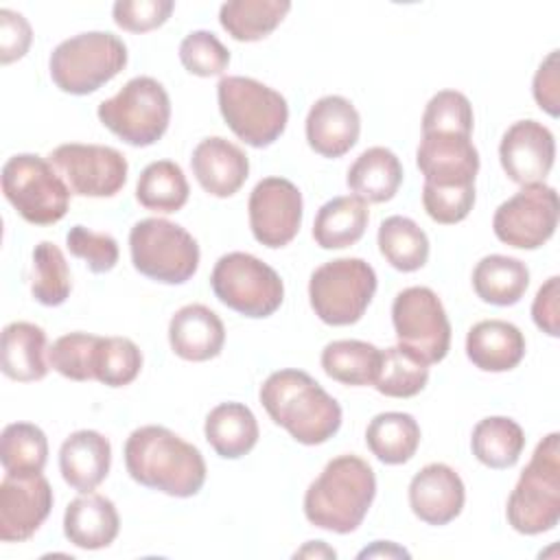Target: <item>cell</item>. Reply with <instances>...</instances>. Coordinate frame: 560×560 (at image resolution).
<instances>
[{
	"label": "cell",
	"instance_id": "7402d4cb",
	"mask_svg": "<svg viewBox=\"0 0 560 560\" xmlns=\"http://www.w3.org/2000/svg\"><path fill=\"white\" fill-rule=\"evenodd\" d=\"M168 343L184 361H208L221 354L225 326L212 308L186 304L168 322Z\"/></svg>",
	"mask_w": 560,
	"mask_h": 560
},
{
	"label": "cell",
	"instance_id": "d6986e66",
	"mask_svg": "<svg viewBox=\"0 0 560 560\" xmlns=\"http://www.w3.org/2000/svg\"><path fill=\"white\" fill-rule=\"evenodd\" d=\"M466 488L462 477L446 464H427L409 483L411 512L427 525H446L464 508Z\"/></svg>",
	"mask_w": 560,
	"mask_h": 560
},
{
	"label": "cell",
	"instance_id": "816d5d0a",
	"mask_svg": "<svg viewBox=\"0 0 560 560\" xmlns=\"http://www.w3.org/2000/svg\"><path fill=\"white\" fill-rule=\"evenodd\" d=\"M295 556H326V558H335V549L326 547L322 540H311L304 549H300Z\"/></svg>",
	"mask_w": 560,
	"mask_h": 560
},
{
	"label": "cell",
	"instance_id": "7c38bea8",
	"mask_svg": "<svg viewBox=\"0 0 560 560\" xmlns=\"http://www.w3.org/2000/svg\"><path fill=\"white\" fill-rule=\"evenodd\" d=\"M398 346L427 365L440 363L451 348V322L435 291L429 287L402 289L392 304Z\"/></svg>",
	"mask_w": 560,
	"mask_h": 560
},
{
	"label": "cell",
	"instance_id": "cb8c5ba5",
	"mask_svg": "<svg viewBox=\"0 0 560 560\" xmlns=\"http://www.w3.org/2000/svg\"><path fill=\"white\" fill-rule=\"evenodd\" d=\"M120 529L116 505L94 492L72 499L63 514V534L79 549L109 547Z\"/></svg>",
	"mask_w": 560,
	"mask_h": 560
},
{
	"label": "cell",
	"instance_id": "484cf974",
	"mask_svg": "<svg viewBox=\"0 0 560 560\" xmlns=\"http://www.w3.org/2000/svg\"><path fill=\"white\" fill-rule=\"evenodd\" d=\"M346 184L365 203L389 201L402 184V164L394 151L370 147L348 168Z\"/></svg>",
	"mask_w": 560,
	"mask_h": 560
},
{
	"label": "cell",
	"instance_id": "ffe728a7",
	"mask_svg": "<svg viewBox=\"0 0 560 560\" xmlns=\"http://www.w3.org/2000/svg\"><path fill=\"white\" fill-rule=\"evenodd\" d=\"M361 118L357 107L337 94L315 101L306 116L308 147L322 158H341L359 140Z\"/></svg>",
	"mask_w": 560,
	"mask_h": 560
},
{
	"label": "cell",
	"instance_id": "3957f363",
	"mask_svg": "<svg viewBox=\"0 0 560 560\" xmlns=\"http://www.w3.org/2000/svg\"><path fill=\"white\" fill-rule=\"evenodd\" d=\"M376 494L372 466L357 455L330 459L304 494V516L311 525L335 534L354 532Z\"/></svg>",
	"mask_w": 560,
	"mask_h": 560
},
{
	"label": "cell",
	"instance_id": "4dcf8cb0",
	"mask_svg": "<svg viewBox=\"0 0 560 560\" xmlns=\"http://www.w3.org/2000/svg\"><path fill=\"white\" fill-rule=\"evenodd\" d=\"M365 444L376 459L389 466L409 462L420 444V427L411 413H376L365 429Z\"/></svg>",
	"mask_w": 560,
	"mask_h": 560
},
{
	"label": "cell",
	"instance_id": "2e32d148",
	"mask_svg": "<svg viewBox=\"0 0 560 560\" xmlns=\"http://www.w3.org/2000/svg\"><path fill=\"white\" fill-rule=\"evenodd\" d=\"M52 510V488L37 475H4L0 483V538L28 540Z\"/></svg>",
	"mask_w": 560,
	"mask_h": 560
},
{
	"label": "cell",
	"instance_id": "8992f818",
	"mask_svg": "<svg viewBox=\"0 0 560 560\" xmlns=\"http://www.w3.org/2000/svg\"><path fill=\"white\" fill-rule=\"evenodd\" d=\"M127 66V46L114 33L90 31L63 39L48 61L52 83L74 96L92 94Z\"/></svg>",
	"mask_w": 560,
	"mask_h": 560
},
{
	"label": "cell",
	"instance_id": "f546056e",
	"mask_svg": "<svg viewBox=\"0 0 560 560\" xmlns=\"http://www.w3.org/2000/svg\"><path fill=\"white\" fill-rule=\"evenodd\" d=\"M529 287V269L523 260L490 254L483 256L472 271V289L477 298L494 306L516 304Z\"/></svg>",
	"mask_w": 560,
	"mask_h": 560
},
{
	"label": "cell",
	"instance_id": "e575fe53",
	"mask_svg": "<svg viewBox=\"0 0 560 560\" xmlns=\"http://www.w3.org/2000/svg\"><path fill=\"white\" fill-rule=\"evenodd\" d=\"M188 182L179 164L171 160L151 162L138 177L136 199L142 208L171 214L184 208L188 201Z\"/></svg>",
	"mask_w": 560,
	"mask_h": 560
},
{
	"label": "cell",
	"instance_id": "f1b7e54d",
	"mask_svg": "<svg viewBox=\"0 0 560 560\" xmlns=\"http://www.w3.org/2000/svg\"><path fill=\"white\" fill-rule=\"evenodd\" d=\"M46 332L31 322H11L2 330V372L4 376L31 383L46 376Z\"/></svg>",
	"mask_w": 560,
	"mask_h": 560
},
{
	"label": "cell",
	"instance_id": "7bdbcfd3",
	"mask_svg": "<svg viewBox=\"0 0 560 560\" xmlns=\"http://www.w3.org/2000/svg\"><path fill=\"white\" fill-rule=\"evenodd\" d=\"M182 66L197 77H217L230 63V50L210 31H192L179 44Z\"/></svg>",
	"mask_w": 560,
	"mask_h": 560
},
{
	"label": "cell",
	"instance_id": "8d00e7d4",
	"mask_svg": "<svg viewBox=\"0 0 560 560\" xmlns=\"http://www.w3.org/2000/svg\"><path fill=\"white\" fill-rule=\"evenodd\" d=\"M48 459V440L31 422H11L0 438V462L4 475H37Z\"/></svg>",
	"mask_w": 560,
	"mask_h": 560
},
{
	"label": "cell",
	"instance_id": "ab89813d",
	"mask_svg": "<svg viewBox=\"0 0 560 560\" xmlns=\"http://www.w3.org/2000/svg\"><path fill=\"white\" fill-rule=\"evenodd\" d=\"M142 368L140 348L127 337H98L94 350V378L107 387H122L136 381Z\"/></svg>",
	"mask_w": 560,
	"mask_h": 560
},
{
	"label": "cell",
	"instance_id": "ac0fdd59",
	"mask_svg": "<svg viewBox=\"0 0 560 560\" xmlns=\"http://www.w3.org/2000/svg\"><path fill=\"white\" fill-rule=\"evenodd\" d=\"M416 164L431 186H475L479 153L470 136L422 133Z\"/></svg>",
	"mask_w": 560,
	"mask_h": 560
},
{
	"label": "cell",
	"instance_id": "681fc988",
	"mask_svg": "<svg viewBox=\"0 0 560 560\" xmlns=\"http://www.w3.org/2000/svg\"><path fill=\"white\" fill-rule=\"evenodd\" d=\"M534 98L549 116L560 112V77H558V50H551L534 74Z\"/></svg>",
	"mask_w": 560,
	"mask_h": 560
},
{
	"label": "cell",
	"instance_id": "8fae6325",
	"mask_svg": "<svg viewBox=\"0 0 560 560\" xmlns=\"http://www.w3.org/2000/svg\"><path fill=\"white\" fill-rule=\"evenodd\" d=\"M210 284L219 302L245 317H269L284 300V284L273 267L245 252H230L214 262Z\"/></svg>",
	"mask_w": 560,
	"mask_h": 560
},
{
	"label": "cell",
	"instance_id": "d6a6232c",
	"mask_svg": "<svg viewBox=\"0 0 560 560\" xmlns=\"http://www.w3.org/2000/svg\"><path fill=\"white\" fill-rule=\"evenodd\" d=\"M472 455L492 470L512 468L523 448H525V433L521 424L505 416H490L475 424L470 438Z\"/></svg>",
	"mask_w": 560,
	"mask_h": 560
},
{
	"label": "cell",
	"instance_id": "e0dca14e",
	"mask_svg": "<svg viewBox=\"0 0 560 560\" xmlns=\"http://www.w3.org/2000/svg\"><path fill=\"white\" fill-rule=\"evenodd\" d=\"M556 158L553 133L538 120H518L501 138L499 160L505 175L521 184H545Z\"/></svg>",
	"mask_w": 560,
	"mask_h": 560
},
{
	"label": "cell",
	"instance_id": "1f68e13d",
	"mask_svg": "<svg viewBox=\"0 0 560 560\" xmlns=\"http://www.w3.org/2000/svg\"><path fill=\"white\" fill-rule=\"evenodd\" d=\"M383 350L359 339H337L322 350L324 372L343 385H374Z\"/></svg>",
	"mask_w": 560,
	"mask_h": 560
},
{
	"label": "cell",
	"instance_id": "5bb4252c",
	"mask_svg": "<svg viewBox=\"0 0 560 560\" xmlns=\"http://www.w3.org/2000/svg\"><path fill=\"white\" fill-rule=\"evenodd\" d=\"M48 162L79 197H114L127 182L125 155L105 144L68 142L50 151Z\"/></svg>",
	"mask_w": 560,
	"mask_h": 560
},
{
	"label": "cell",
	"instance_id": "9a60e30c",
	"mask_svg": "<svg viewBox=\"0 0 560 560\" xmlns=\"http://www.w3.org/2000/svg\"><path fill=\"white\" fill-rule=\"evenodd\" d=\"M302 192L284 177L260 179L249 195V228L254 238L271 249L289 245L302 225Z\"/></svg>",
	"mask_w": 560,
	"mask_h": 560
},
{
	"label": "cell",
	"instance_id": "7dc6e473",
	"mask_svg": "<svg viewBox=\"0 0 560 560\" xmlns=\"http://www.w3.org/2000/svg\"><path fill=\"white\" fill-rule=\"evenodd\" d=\"M33 31L22 13L0 9V61L7 66L22 59L31 46Z\"/></svg>",
	"mask_w": 560,
	"mask_h": 560
},
{
	"label": "cell",
	"instance_id": "83f0119b",
	"mask_svg": "<svg viewBox=\"0 0 560 560\" xmlns=\"http://www.w3.org/2000/svg\"><path fill=\"white\" fill-rule=\"evenodd\" d=\"M203 433L217 455L238 459L256 446L258 422L243 402H221L208 413Z\"/></svg>",
	"mask_w": 560,
	"mask_h": 560
},
{
	"label": "cell",
	"instance_id": "9c48e42d",
	"mask_svg": "<svg viewBox=\"0 0 560 560\" xmlns=\"http://www.w3.org/2000/svg\"><path fill=\"white\" fill-rule=\"evenodd\" d=\"M129 252L136 271L164 284H184L199 267V245L192 234L158 217L142 219L131 228Z\"/></svg>",
	"mask_w": 560,
	"mask_h": 560
},
{
	"label": "cell",
	"instance_id": "44dd1931",
	"mask_svg": "<svg viewBox=\"0 0 560 560\" xmlns=\"http://www.w3.org/2000/svg\"><path fill=\"white\" fill-rule=\"evenodd\" d=\"M190 168L199 186L219 199L241 190L249 175V160L234 142L212 136L201 140L190 158Z\"/></svg>",
	"mask_w": 560,
	"mask_h": 560
},
{
	"label": "cell",
	"instance_id": "836d02e7",
	"mask_svg": "<svg viewBox=\"0 0 560 560\" xmlns=\"http://www.w3.org/2000/svg\"><path fill=\"white\" fill-rule=\"evenodd\" d=\"M289 9V0H232L221 4L219 22L236 42H258L284 20Z\"/></svg>",
	"mask_w": 560,
	"mask_h": 560
},
{
	"label": "cell",
	"instance_id": "5b68a950",
	"mask_svg": "<svg viewBox=\"0 0 560 560\" xmlns=\"http://www.w3.org/2000/svg\"><path fill=\"white\" fill-rule=\"evenodd\" d=\"M217 101L225 125L254 149L273 144L289 120L284 96L252 77H223L217 85Z\"/></svg>",
	"mask_w": 560,
	"mask_h": 560
},
{
	"label": "cell",
	"instance_id": "60d3db41",
	"mask_svg": "<svg viewBox=\"0 0 560 560\" xmlns=\"http://www.w3.org/2000/svg\"><path fill=\"white\" fill-rule=\"evenodd\" d=\"M470 101L457 90H442L431 96L422 114V133H472Z\"/></svg>",
	"mask_w": 560,
	"mask_h": 560
},
{
	"label": "cell",
	"instance_id": "6da1fadb",
	"mask_svg": "<svg viewBox=\"0 0 560 560\" xmlns=\"http://www.w3.org/2000/svg\"><path fill=\"white\" fill-rule=\"evenodd\" d=\"M125 466L140 486L177 499L195 497L206 483L199 448L160 424L131 431L125 442Z\"/></svg>",
	"mask_w": 560,
	"mask_h": 560
},
{
	"label": "cell",
	"instance_id": "ba28073f",
	"mask_svg": "<svg viewBox=\"0 0 560 560\" xmlns=\"http://www.w3.org/2000/svg\"><path fill=\"white\" fill-rule=\"evenodd\" d=\"M2 192L18 214L33 225L61 221L70 206V188L57 168L35 153H18L2 166Z\"/></svg>",
	"mask_w": 560,
	"mask_h": 560
},
{
	"label": "cell",
	"instance_id": "bcb514c9",
	"mask_svg": "<svg viewBox=\"0 0 560 560\" xmlns=\"http://www.w3.org/2000/svg\"><path fill=\"white\" fill-rule=\"evenodd\" d=\"M175 9L173 0H118L112 9L116 26L129 33H147L162 26Z\"/></svg>",
	"mask_w": 560,
	"mask_h": 560
},
{
	"label": "cell",
	"instance_id": "52a82bcc",
	"mask_svg": "<svg viewBox=\"0 0 560 560\" xmlns=\"http://www.w3.org/2000/svg\"><path fill=\"white\" fill-rule=\"evenodd\" d=\"M96 114L122 142L149 147L168 129L171 98L153 77H133L112 98L103 101Z\"/></svg>",
	"mask_w": 560,
	"mask_h": 560
},
{
	"label": "cell",
	"instance_id": "4316f807",
	"mask_svg": "<svg viewBox=\"0 0 560 560\" xmlns=\"http://www.w3.org/2000/svg\"><path fill=\"white\" fill-rule=\"evenodd\" d=\"M368 203L354 195L326 201L313 221V238L322 249H343L354 245L368 228Z\"/></svg>",
	"mask_w": 560,
	"mask_h": 560
},
{
	"label": "cell",
	"instance_id": "d590c367",
	"mask_svg": "<svg viewBox=\"0 0 560 560\" xmlns=\"http://www.w3.org/2000/svg\"><path fill=\"white\" fill-rule=\"evenodd\" d=\"M376 241L383 258L398 271H418L429 258V238L409 217H387L378 228Z\"/></svg>",
	"mask_w": 560,
	"mask_h": 560
},
{
	"label": "cell",
	"instance_id": "f907efd6",
	"mask_svg": "<svg viewBox=\"0 0 560 560\" xmlns=\"http://www.w3.org/2000/svg\"><path fill=\"white\" fill-rule=\"evenodd\" d=\"M389 556V553H394V556H409L405 549H398V547H394L392 542H387L385 547H383V540H376V545L372 547V549H365V551H361L359 553V558H365V556Z\"/></svg>",
	"mask_w": 560,
	"mask_h": 560
},
{
	"label": "cell",
	"instance_id": "f35d334b",
	"mask_svg": "<svg viewBox=\"0 0 560 560\" xmlns=\"http://www.w3.org/2000/svg\"><path fill=\"white\" fill-rule=\"evenodd\" d=\"M72 289L68 262L61 249L42 241L33 249V271H31V293L44 306H59L68 300Z\"/></svg>",
	"mask_w": 560,
	"mask_h": 560
},
{
	"label": "cell",
	"instance_id": "f6af8a7d",
	"mask_svg": "<svg viewBox=\"0 0 560 560\" xmlns=\"http://www.w3.org/2000/svg\"><path fill=\"white\" fill-rule=\"evenodd\" d=\"M422 206L427 214L442 225L459 223L475 206V186H422Z\"/></svg>",
	"mask_w": 560,
	"mask_h": 560
},
{
	"label": "cell",
	"instance_id": "7a4b0ae2",
	"mask_svg": "<svg viewBox=\"0 0 560 560\" xmlns=\"http://www.w3.org/2000/svg\"><path fill=\"white\" fill-rule=\"evenodd\" d=\"M258 396L269 418L300 444H324L341 427L339 402L302 370L269 374Z\"/></svg>",
	"mask_w": 560,
	"mask_h": 560
},
{
	"label": "cell",
	"instance_id": "30bf717a",
	"mask_svg": "<svg viewBox=\"0 0 560 560\" xmlns=\"http://www.w3.org/2000/svg\"><path fill=\"white\" fill-rule=\"evenodd\" d=\"M376 291V273L363 258H335L319 265L308 280L315 315L328 326L357 324Z\"/></svg>",
	"mask_w": 560,
	"mask_h": 560
},
{
	"label": "cell",
	"instance_id": "d4e9b609",
	"mask_svg": "<svg viewBox=\"0 0 560 560\" xmlns=\"http://www.w3.org/2000/svg\"><path fill=\"white\" fill-rule=\"evenodd\" d=\"M466 354L483 372H508L523 361L525 337L510 322L483 319L468 330Z\"/></svg>",
	"mask_w": 560,
	"mask_h": 560
},
{
	"label": "cell",
	"instance_id": "ee69618b",
	"mask_svg": "<svg viewBox=\"0 0 560 560\" xmlns=\"http://www.w3.org/2000/svg\"><path fill=\"white\" fill-rule=\"evenodd\" d=\"M66 245L70 254L85 260L94 273L112 271L118 262V243L112 234L94 232L85 225H72L66 234Z\"/></svg>",
	"mask_w": 560,
	"mask_h": 560
},
{
	"label": "cell",
	"instance_id": "c3c4849f",
	"mask_svg": "<svg viewBox=\"0 0 560 560\" xmlns=\"http://www.w3.org/2000/svg\"><path fill=\"white\" fill-rule=\"evenodd\" d=\"M534 324L549 337L560 335V278L551 276L536 293L532 304Z\"/></svg>",
	"mask_w": 560,
	"mask_h": 560
},
{
	"label": "cell",
	"instance_id": "603a6c76",
	"mask_svg": "<svg viewBox=\"0 0 560 560\" xmlns=\"http://www.w3.org/2000/svg\"><path fill=\"white\" fill-rule=\"evenodd\" d=\"M112 444L92 429L70 433L59 448V470L63 481L77 492H92L109 472Z\"/></svg>",
	"mask_w": 560,
	"mask_h": 560
},
{
	"label": "cell",
	"instance_id": "4fadbf2b",
	"mask_svg": "<svg viewBox=\"0 0 560 560\" xmlns=\"http://www.w3.org/2000/svg\"><path fill=\"white\" fill-rule=\"evenodd\" d=\"M560 201L556 188L547 184L523 186L516 195L503 201L494 217V236L516 249L542 247L558 228Z\"/></svg>",
	"mask_w": 560,
	"mask_h": 560
},
{
	"label": "cell",
	"instance_id": "74e56055",
	"mask_svg": "<svg viewBox=\"0 0 560 560\" xmlns=\"http://www.w3.org/2000/svg\"><path fill=\"white\" fill-rule=\"evenodd\" d=\"M429 381V365L402 346L383 350L378 376L374 387L389 398H411L424 389Z\"/></svg>",
	"mask_w": 560,
	"mask_h": 560
},
{
	"label": "cell",
	"instance_id": "b9f144b4",
	"mask_svg": "<svg viewBox=\"0 0 560 560\" xmlns=\"http://www.w3.org/2000/svg\"><path fill=\"white\" fill-rule=\"evenodd\" d=\"M96 343L98 335L68 332L48 348V363L70 381H92Z\"/></svg>",
	"mask_w": 560,
	"mask_h": 560
},
{
	"label": "cell",
	"instance_id": "277c9868",
	"mask_svg": "<svg viewBox=\"0 0 560 560\" xmlns=\"http://www.w3.org/2000/svg\"><path fill=\"white\" fill-rule=\"evenodd\" d=\"M512 529L525 536L549 532L560 521V433L542 438L521 472L505 508Z\"/></svg>",
	"mask_w": 560,
	"mask_h": 560
}]
</instances>
